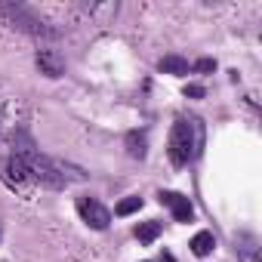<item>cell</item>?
<instances>
[{
  "instance_id": "obj_12",
  "label": "cell",
  "mask_w": 262,
  "mask_h": 262,
  "mask_svg": "<svg viewBox=\"0 0 262 262\" xmlns=\"http://www.w3.org/2000/svg\"><path fill=\"white\" fill-rule=\"evenodd\" d=\"M194 71H216V59H198Z\"/></svg>"
},
{
  "instance_id": "obj_6",
  "label": "cell",
  "mask_w": 262,
  "mask_h": 262,
  "mask_svg": "<svg viewBox=\"0 0 262 262\" xmlns=\"http://www.w3.org/2000/svg\"><path fill=\"white\" fill-rule=\"evenodd\" d=\"M37 68H40V74H47V77H62V74H65V59H62L56 50H40V53H37Z\"/></svg>"
},
{
  "instance_id": "obj_8",
  "label": "cell",
  "mask_w": 262,
  "mask_h": 262,
  "mask_svg": "<svg viewBox=\"0 0 262 262\" xmlns=\"http://www.w3.org/2000/svg\"><path fill=\"white\" fill-rule=\"evenodd\" d=\"M188 247H191V253H194V256H201V259H204V256H210V253H213L216 237H213L210 231H198V234L191 237V244H188Z\"/></svg>"
},
{
  "instance_id": "obj_3",
  "label": "cell",
  "mask_w": 262,
  "mask_h": 262,
  "mask_svg": "<svg viewBox=\"0 0 262 262\" xmlns=\"http://www.w3.org/2000/svg\"><path fill=\"white\" fill-rule=\"evenodd\" d=\"M77 213H80V219H83L90 228H96V231H102V228L111 225V210H108L102 201H96V198H77Z\"/></svg>"
},
{
  "instance_id": "obj_9",
  "label": "cell",
  "mask_w": 262,
  "mask_h": 262,
  "mask_svg": "<svg viewBox=\"0 0 262 262\" xmlns=\"http://www.w3.org/2000/svg\"><path fill=\"white\" fill-rule=\"evenodd\" d=\"M161 71L164 74H188V62L182 56H164L161 59Z\"/></svg>"
},
{
  "instance_id": "obj_2",
  "label": "cell",
  "mask_w": 262,
  "mask_h": 262,
  "mask_svg": "<svg viewBox=\"0 0 262 262\" xmlns=\"http://www.w3.org/2000/svg\"><path fill=\"white\" fill-rule=\"evenodd\" d=\"M0 13L13 22V28L28 31V34H34V37H56V34H59L56 28H50L43 19H37V16H34L28 7H22V4H0Z\"/></svg>"
},
{
  "instance_id": "obj_4",
  "label": "cell",
  "mask_w": 262,
  "mask_h": 262,
  "mask_svg": "<svg viewBox=\"0 0 262 262\" xmlns=\"http://www.w3.org/2000/svg\"><path fill=\"white\" fill-rule=\"evenodd\" d=\"M4 182L10 185V188H16V191H22L28 182H34L31 179V173H28V167H25V161L22 158H10L7 164H4Z\"/></svg>"
},
{
  "instance_id": "obj_10",
  "label": "cell",
  "mask_w": 262,
  "mask_h": 262,
  "mask_svg": "<svg viewBox=\"0 0 262 262\" xmlns=\"http://www.w3.org/2000/svg\"><path fill=\"white\" fill-rule=\"evenodd\" d=\"M142 204H145V201H142L139 194H129V198H123V201L114 207V213H117V216H133V213L142 210Z\"/></svg>"
},
{
  "instance_id": "obj_7",
  "label": "cell",
  "mask_w": 262,
  "mask_h": 262,
  "mask_svg": "<svg viewBox=\"0 0 262 262\" xmlns=\"http://www.w3.org/2000/svg\"><path fill=\"white\" fill-rule=\"evenodd\" d=\"M126 151H129V158L142 161V158L148 155V139H145V133H139V129H129V133H126Z\"/></svg>"
},
{
  "instance_id": "obj_1",
  "label": "cell",
  "mask_w": 262,
  "mask_h": 262,
  "mask_svg": "<svg viewBox=\"0 0 262 262\" xmlns=\"http://www.w3.org/2000/svg\"><path fill=\"white\" fill-rule=\"evenodd\" d=\"M204 148V123L198 117H179L170 133V161L176 167L191 164Z\"/></svg>"
},
{
  "instance_id": "obj_13",
  "label": "cell",
  "mask_w": 262,
  "mask_h": 262,
  "mask_svg": "<svg viewBox=\"0 0 262 262\" xmlns=\"http://www.w3.org/2000/svg\"><path fill=\"white\" fill-rule=\"evenodd\" d=\"M185 96H188V99H201V96H204V86H201V83H188V86H185Z\"/></svg>"
},
{
  "instance_id": "obj_14",
  "label": "cell",
  "mask_w": 262,
  "mask_h": 262,
  "mask_svg": "<svg viewBox=\"0 0 262 262\" xmlns=\"http://www.w3.org/2000/svg\"><path fill=\"white\" fill-rule=\"evenodd\" d=\"M161 262H176V259H173L170 253H164V256H161Z\"/></svg>"
},
{
  "instance_id": "obj_5",
  "label": "cell",
  "mask_w": 262,
  "mask_h": 262,
  "mask_svg": "<svg viewBox=\"0 0 262 262\" xmlns=\"http://www.w3.org/2000/svg\"><path fill=\"white\" fill-rule=\"evenodd\" d=\"M158 198H161V204H164V207H170V210H173V219H176V222H191L194 207H191V201H188L185 194H179V191H161Z\"/></svg>"
},
{
  "instance_id": "obj_11",
  "label": "cell",
  "mask_w": 262,
  "mask_h": 262,
  "mask_svg": "<svg viewBox=\"0 0 262 262\" xmlns=\"http://www.w3.org/2000/svg\"><path fill=\"white\" fill-rule=\"evenodd\" d=\"M158 234H161V222H142V225H136L139 244H151V241H158Z\"/></svg>"
}]
</instances>
